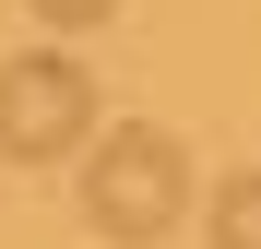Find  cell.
<instances>
[{"mask_svg":"<svg viewBox=\"0 0 261 249\" xmlns=\"http://www.w3.org/2000/svg\"><path fill=\"white\" fill-rule=\"evenodd\" d=\"M190 214V154H178V131H95L83 143V226L95 237H119V249H154L166 226Z\"/></svg>","mask_w":261,"mask_h":249,"instance_id":"6da1fadb","label":"cell"},{"mask_svg":"<svg viewBox=\"0 0 261 249\" xmlns=\"http://www.w3.org/2000/svg\"><path fill=\"white\" fill-rule=\"evenodd\" d=\"M83 143H95V71H83L71 48L0 60V154H12V166H60Z\"/></svg>","mask_w":261,"mask_h":249,"instance_id":"7a4b0ae2","label":"cell"},{"mask_svg":"<svg viewBox=\"0 0 261 249\" xmlns=\"http://www.w3.org/2000/svg\"><path fill=\"white\" fill-rule=\"evenodd\" d=\"M214 249H261V166H238L226 190H214V214H202Z\"/></svg>","mask_w":261,"mask_h":249,"instance_id":"3957f363","label":"cell"},{"mask_svg":"<svg viewBox=\"0 0 261 249\" xmlns=\"http://www.w3.org/2000/svg\"><path fill=\"white\" fill-rule=\"evenodd\" d=\"M119 0H36V24H60V36H83V24H107Z\"/></svg>","mask_w":261,"mask_h":249,"instance_id":"277c9868","label":"cell"}]
</instances>
